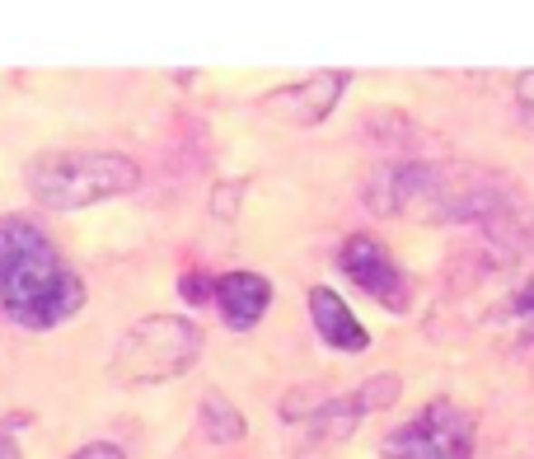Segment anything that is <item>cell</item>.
I'll return each instance as SVG.
<instances>
[{
	"mask_svg": "<svg viewBox=\"0 0 534 459\" xmlns=\"http://www.w3.org/2000/svg\"><path fill=\"white\" fill-rule=\"evenodd\" d=\"M0 305L24 329H56L84 305V282L56 253V244L24 215L0 221Z\"/></svg>",
	"mask_w": 534,
	"mask_h": 459,
	"instance_id": "6da1fadb",
	"label": "cell"
},
{
	"mask_svg": "<svg viewBox=\"0 0 534 459\" xmlns=\"http://www.w3.org/2000/svg\"><path fill=\"white\" fill-rule=\"evenodd\" d=\"M28 197L52 211H84L108 197H122L141 183L136 159L118 150H43L24 169Z\"/></svg>",
	"mask_w": 534,
	"mask_h": 459,
	"instance_id": "7a4b0ae2",
	"label": "cell"
},
{
	"mask_svg": "<svg viewBox=\"0 0 534 459\" xmlns=\"http://www.w3.org/2000/svg\"><path fill=\"white\" fill-rule=\"evenodd\" d=\"M197 357H202V329H197L192 319H183V314H150L118 342L108 375L118 385H127V389L164 385V380L188 375L197 366Z\"/></svg>",
	"mask_w": 534,
	"mask_h": 459,
	"instance_id": "3957f363",
	"label": "cell"
},
{
	"mask_svg": "<svg viewBox=\"0 0 534 459\" xmlns=\"http://www.w3.org/2000/svg\"><path fill=\"white\" fill-rule=\"evenodd\" d=\"M478 422L450 398H432L380 441L384 459H473Z\"/></svg>",
	"mask_w": 534,
	"mask_h": 459,
	"instance_id": "277c9868",
	"label": "cell"
},
{
	"mask_svg": "<svg viewBox=\"0 0 534 459\" xmlns=\"http://www.w3.org/2000/svg\"><path fill=\"white\" fill-rule=\"evenodd\" d=\"M399 394H403V380L389 370V375H371V380H361L352 394L319 398L305 417H296V426H300L296 450H328V445L352 441L356 426H361L365 417L393 408V403H399Z\"/></svg>",
	"mask_w": 534,
	"mask_h": 459,
	"instance_id": "5b68a950",
	"label": "cell"
},
{
	"mask_svg": "<svg viewBox=\"0 0 534 459\" xmlns=\"http://www.w3.org/2000/svg\"><path fill=\"white\" fill-rule=\"evenodd\" d=\"M337 273H343L356 291H365L375 305H384L389 314H408L413 305V282L408 273L399 267V258H393L375 234H347L343 244H337Z\"/></svg>",
	"mask_w": 534,
	"mask_h": 459,
	"instance_id": "8992f818",
	"label": "cell"
},
{
	"mask_svg": "<svg viewBox=\"0 0 534 459\" xmlns=\"http://www.w3.org/2000/svg\"><path fill=\"white\" fill-rule=\"evenodd\" d=\"M352 85L347 71H315V75H300L296 85H281L272 94H263V113H272L277 122H291V127H319L337 103H343Z\"/></svg>",
	"mask_w": 534,
	"mask_h": 459,
	"instance_id": "52a82bcc",
	"label": "cell"
},
{
	"mask_svg": "<svg viewBox=\"0 0 534 459\" xmlns=\"http://www.w3.org/2000/svg\"><path fill=\"white\" fill-rule=\"evenodd\" d=\"M305 305H309V323H315V333H319V342L328 347V352L361 357L365 347H371V333H365V323L352 314V305H347L333 286H309Z\"/></svg>",
	"mask_w": 534,
	"mask_h": 459,
	"instance_id": "ba28073f",
	"label": "cell"
},
{
	"mask_svg": "<svg viewBox=\"0 0 534 459\" xmlns=\"http://www.w3.org/2000/svg\"><path fill=\"white\" fill-rule=\"evenodd\" d=\"M211 301H216V310L225 319V329L248 333V329H258V319L272 305V282L263 273H225V277H216Z\"/></svg>",
	"mask_w": 534,
	"mask_h": 459,
	"instance_id": "9c48e42d",
	"label": "cell"
},
{
	"mask_svg": "<svg viewBox=\"0 0 534 459\" xmlns=\"http://www.w3.org/2000/svg\"><path fill=\"white\" fill-rule=\"evenodd\" d=\"M197 426H202V436L216 441V445L244 441V431H248L244 413H239L225 394H207V398H202V408H197Z\"/></svg>",
	"mask_w": 534,
	"mask_h": 459,
	"instance_id": "30bf717a",
	"label": "cell"
},
{
	"mask_svg": "<svg viewBox=\"0 0 534 459\" xmlns=\"http://www.w3.org/2000/svg\"><path fill=\"white\" fill-rule=\"evenodd\" d=\"M179 295L188 305H207L211 295H216V277H207V273H183L179 277Z\"/></svg>",
	"mask_w": 534,
	"mask_h": 459,
	"instance_id": "8fae6325",
	"label": "cell"
},
{
	"mask_svg": "<svg viewBox=\"0 0 534 459\" xmlns=\"http://www.w3.org/2000/svg\"><path fill=\"white\" fill-rule=\"evenodd\" d=\"M511 94H516V113H520V122H525V127H534V66L516 75Z\"/></svg>",
	"mask_w": 534,
	"mask_h": 459,
	"instance_id": "7c38bea8",
	"label": "cell"
},
{
	"mask_svg": "<svg viewBox=\"0 0 534 459\" xmlns=\"http://www.w3.org/2000/svg\"><path fill=\"white\" fill-rule=\"evenodd\" d=\"M71 459H122V450H118V445H108V441H94V445L75 450Z\"/></svg>",
	"mask_w": 534,
	"mask_h": 459,
	"instance_id": "4fadbf2b",
	"label": "cell"
},
{
	"mask_svg": "<svg viewBox=\"0 0 534 459\" xmlns=\"http://www.w3.org/2000/svg\"><path fill=\"white\" fill-rule=\"evenodd\" d=\"M511 310H516V319H525L529 329H534V286H525L516 301H511Z\"/></svg>",
	"mask_w": 534,
	"mask_h": 459,
	"instance_id": "5bb4252c",
	"label": "cell"
},
{
	"mask_svg": "<svg viewBox=\"0 0 534 459\" xmlns=\"http://www.w3.org/2000/svg\"><path fill=\"white\" fill-rule=\"evenodd\" d=\"M0 459H24L19 445H15V431H10V426H0Z\"/></svg>",
	"mask_w": 534,
	"mask_h": 459,
	"instance_id": "9a60e30c",
	"label": "cell"
}]
</instances>
